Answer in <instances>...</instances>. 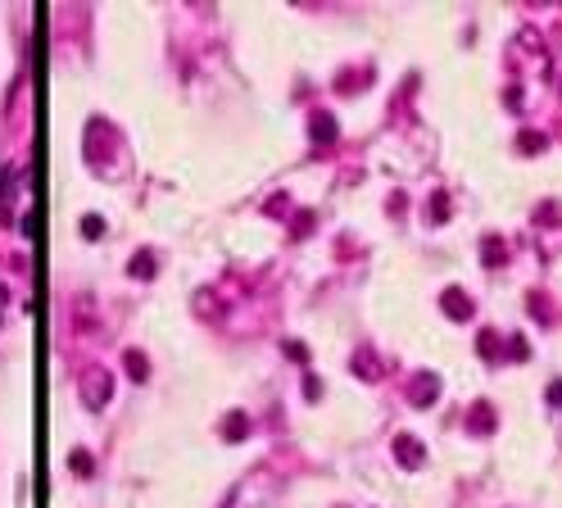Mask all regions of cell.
<instances>
[{"label":"cell","mask_w":562,"mask_h":508,"mask_svg":"<svg viewBox=\"0 0 562 508\" xmlns=\"http://www.w3.org/2000/svg\"><path fill=\"white\" fill-rule=\"evenodd\" d=\"M544 395H549V404H553V409H562V377H553Z\"/></svg>","instance_id":"2e32d148"},{"label":"cell","mask_w":562,"mask_h":508,"mask_svg":"<svg viewBox=\"0 0 562 508\" xmlns=\"http://www.w3.org/2000/svg\"><path fill=\"white\" fill-rule=\"evenodd\" d=\"M517 150H521V154H540V150H544V136H540V132H521V136H517Z\"/></svg>","instance_id":"30bf717a"},{"label":"cell","mask_w":562,"mask_h":508,"mask_svg":"<svg viewBox=\"0 0 562 508\" xmlns=\"http://www.w3.org/2000/svg\"><path fill=\"white\" fill-rule=\"evenodd\" d=\"M245 431H249L245 413H227V418H222V436H227V440H245Z\"/></svg>","instance_id":"52a82bcc"},{"label":"cell","mask_w":562,"mask_h":508,"mask_svg":"<svg viewBox=\"0 0 562 508\" xmlns=\"http://www.w3.org/2000/svg\"><path fill=\"white\" fill-rule=\"evenodd\" d=\"M444 214H449V195L435 191V195H431V223H444Z\"/></svg>","instance_id":"4fadbf2b"},{"label":"cell","mask_w":562,"mask_h":508,"mask_svg":"<svg viewBox=\"0 0 562 508\" xmlns=\"http://www.w3.org/2000/svg\"><path fill=\"white\" fill-rule=\"evenodd\" d=\"M476 349L495 363V358H499V336H495V332H481V336H476Z\"/></svg>","instance_id":"8fae6325"},{"label":"cell","mask_w":562,"mask_h":508,"mask_svg":"<svg viewBox=\"0 0 562 508\" xmlns=\"http://www.w3.org/2000/svg\"><path fill=\"white\" fill-rule=\"evenodd\" d=\"M309 132H313V141H318V145H326V141H335V119L326 114V109H318V114H313V123H309Z\"/></svg>","instance_id":"8992f818"},{"label":"cell","mask_w":562,"mask_h":508,"mask_svg":"<svg viewBox=\"0 0 562 508\" xmlns=\"http://www.w3.org/2000/svg\"><path fill=\"white\" fill-rule=\"evenodd\" d=\"M123 363H127V377H132V381H145V377H150V363H145V354H140V349H127V358H123Z\"/></svg>","instance_id":"ba28073f"},{"label":"cell","mask_w":562,"mask_h":508,"mask_svg":"<svg viewBox=\"0 0 562 508\" xmlns=\"http://www.w3.org/2000/svg\"><path fill=\"white\" fill-rule=\"evenodd\" d=\"M395 458H399L404 467H422L426 463V449H422L417 436H395Z\"/></svg>","instance_id":"277c9868"},{"label":"cell","mask_w":562,"mask_h":508,"mask_svg":"<svg viewBox=\"0 0 562 508\" xmlns=\"http://www.w3.org/2000/svg\"><path fill=\"white\" fill-rule=\"evenodd\" d=\"M10 182H14V177H10V173H5V168H0V195H10V191H14V186H10Z\"/></svg>","instance_id":"d6986e66"},{"label":"cell","mask_w":562,"mask_h":508,"mask_svg":"<svg viewBox=\"0 0 562 508\" xmlns=\"http://www.w3.org/2000/svg\"><path fill=\"white\" fill-rule=\"evenodd\" d=\"M304 395H309V400H318V395H322V386H318V377H309V381H304Z\"/></svg>","instance_id":"ac0fdd59"},{"label":"cell","mask_w":562,"mask_h":508,"mask_svg":"<svg viewBox=\"0 0 562 508\" xmlns=\"http://www.w3.org/2000/svg\"><path fill=\"white\" fill-rule=\"evenodd\" d=\"M127 272H132V277H154V259H150V254H136V259L127 263Z\"/></svg>","instance_id":"7c38bea8"},{"label":"cell","mask_w":562,"mask_h":508,"mask_svg":"<svg viewBox=\"0 0 562 508\" xmlns=\"http://www.w3.org/2000/svg\"><path fill=\"white\" fill-rule=\"evenodd\" d=\"M109 390H114V377H109V372H87V377H82V395H87L91 409H100V404L109 400Z\"/></svg>","instance_id":"3957f363"},{"label":"cell","mask_w":562,"mask_h":508,"mask_svg":"<svg viewBox=\"0 0 562 508\" xmlns=\"http://www.w3.org/2000/svg\"><path fill=\"white\" fill-rule=\"evenodd\" d=\"M503 259H508V245H503L499 236H486V263H490V268H499Z\"/></svg>","instance_id":"9c48e42d"},{"label":"cell","mask_w":562,"mask_h":508,"mask_svg":"<svg viewBox=\"0 0 562 508\" xmlns=\"http://www.w3.org/2000/svg\"><path fill=\"white\" fill-rule=\"evenodd\" d=\"M467 427H472L476 436H490V431H495V409H490V404L481 400L472 413H467Z\"/></svg>","instance_id":"5b68a950"},{"label":"cell","mask_w":562,"mask_h":508,"mask_svg":"<svg viewBox=\"0 0 562 508\" xmlns=\"http://www.w3.org/2000/svg\"><path fill=\"white\" fill-rule=\"evenodd\" d=\"M408 395H413V404H417V409H431V404L440 400V377H435V372H417V377H413V386H408Z\"/></svg>","instance_id":"7a4b0ae2"},{"label":"cell","mask_w":562,"mask_h":508,"mask_svg":"<svg viewBox=\"0 0 562 508\" xmlns=\"http://www.w3.org/2000/svg\"><path fill=\"white\" fill-rule=\"evenodd\" d=\"M440 309H444L449 318H454V323H467V318L476 314V304L467 300L463 286H449V291H440Z\"/></svg>","instance_id":"6da1fadb"},{"label":"cell","mask_w":562,"mask_h":508,"mask_svg":"<svg viewBox=\"0 0 562 508\" xmlns=\"http://www.w3.org/2000/svg\"><path fill=\"white\" fill-rule=\"evenodd\" d=\"M68 463H73L77 476H91V454H87V449H73V458H68Z\"/></svg>","instance_id":"5bb4252c"},{"label":"cell","mask_w":562,"mask_h":508,"mask_svg":"<svg viewBox=\"0 0 562 508\" xmlns=\"http://www.w3.org/2000/svg\"><path fill=\"white\" fill-rule=\"evenodd\" d=\"M100 232H105V223H100V218H96V214H91V218H87V223H82V236H87V241H96V236H100Z\"/></svg>","instance_id":"9a60e30c"},{"label":"cell","mask_w":562,"mask_h":508,"mask_svg":"<svg viewBox=\"0 0 562 508\" xmlns=\"http://www.w3.org/2000/svg\"><path fill=\"white\" fill-rule=\"evenodd\" d=\"M281 349H286V354H291V358H300V363H304V358H309V349H304L300 341H286V345H281Z\"/></svg>","instance_id":"e0dca14e"}]
</instances>
